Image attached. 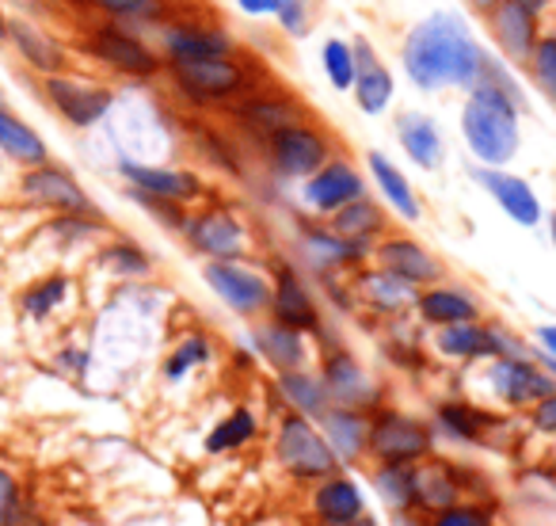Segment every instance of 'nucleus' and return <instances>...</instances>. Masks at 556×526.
<instances>
[{
    "label": "nucleus",
    "mask_w": 556,
    "mask_h": 526,
    "mask_svg": "<svg viewBox=\"0 0 556 526\" xmlns=\"http://www.w3.org/2000/svg\"><path fill=\"white\" fill-rule=\"evenodd\" d=\"M366 199V176L348 161V156H332L320 172H313L302 184V202L317 217H332L336 210L351 206V202Z\"/></svg>",
    "instance_id": "obj_19"
},
{
    "label": "nucleus",
    "mask_w": 556,
    "mask_h": 526,
    "mask_svg": "<svg viewBox=\"0 0 556 526\" xmlns=\"http://www.w3.org/2000/svg\"><path fill=\"white\" fill-rule=\"evenodd\" d=\"M70 290H73L70 275H62V272L42 275L39 283H31V287L20 295V310H24L27 321H50L65 302H70Z\"/></svg>",
    "instance_id": "obj_42"
},
{
    "label": "nucleus",
    "mask_w": 556,
    "mask_h": 526,
    "mask_svg": "<svg viewBox=\"0 0 556 526\" xmlns=\"http://www.w3.org/2000/svg\"><path fill=\"white\" fill-rule=\"evenodd\" d=\"M431 351L439 359L454 366H472L488 363L492 359V328L488 321H469V325H450V328H434L431 333Z\"/></svg>",
    "instance_id": "obj_31"
},
{
    "label": "nucleus",
    "mask_w": 556,
    "mask_h": 526,
    "mask_svg": "<svg viewBox=\"0 0 556 526\" xmlns=\"http://www.w3.org/2000/svg\"><path fill=\"white\" fill-rule=\"evenodd\" d=\"M439 454V442L427 416L408 412L404 404H378L370 412V442H366V465H419Z\"/></svg>",
    "instance_id": "obj_5"
},
{
    "label": "nucleus",
    "mask_w": 556,
    "mask_h": 526,
    "mask_svg": "<svg viewBox=\"0 0 556 526\" xmlns=\"http://www.w3.org/2000/svg\"><path fill=\"white\" fill-rule=\"evenodd\" d=\"M533 359H538V363H541V371H545L548 378H553V386H556V359L541 355V351H533Z\"/></svg>",
    "instance_id": "obj_54"
},
{
    "label": "nucleus",
    "mask_w": 556,
    "mask_h": 526,
    "mask_svg": "<svg viewBox=\"0 0 556 526\" xmlns=\"http://www.w3.org/2000/svg\"><path fill=\"white\" fill-rule=\"evenodd\" d=\"M332 161V138H328L320 126L294 123L287 130H278L275 138H267V164L278 179H305L313 172H320Z\"/></svg>",
    "instance_id": "obj_13"
},
{
    "label": "nucleus",
    "mask_w": 556,
    "mask_h": 526,
    "mask_svg": "<svg viewBox=\"0 0 556 526\" xmlns=\"http://www.w3.org/2000/svg\"><path fill=\"white\" fill-rule=\"evenodd\" d=\"M96 9L111 12L115 20H161V0H92Z\"/></svg>",
    "instance_id": "obj_48"
},
{
    "label": "nucleus",
    "mask_w": 556,
    "mask_h": 526,
    "mask_svg": "<svg viewBox=\"0 0 556 526\" xmlns=\"http://www.w3.org/2000/svg\"><path fill=\"white\" fill-rule=\"evenodd\" d=\"M351 290H355L358 305H366L374 317H386V321H401L408 310H416V298H419L416 287L393 279V275H386L381 267H374V263L363 267V272H355Z\"/></svg>",
    "instance_id": "obj_26"
},
{
    "label": "nucleus",
    "mask_w": 556,
    "mask_h": 526,
    "mask_svg": "<svg viewBox=\"0 0 556 526\" xmlns=\"http://www.w3.org/2000/svg\"><path fill=\"white\" fill-rule=\"evenodd\" d=\"M492 39L510 62L526 65L538 47V16L526 9L522 0H500V9H492Z\"/></svg>",
    "instance_id": "obj_30"
},
{
    "label": "nucleus",
    "mask_w": 556,
    "mask_h": 526,
    "mask_svg": "<svg viewBox=\"0 0 556 526\" xmlns=\"http://www.w3.org/2000/svg\"><path fill=\"white\" fill-rule=\"evenodd\" d=\"M396 141L408 153V161L424 172L442 168V161H446V141H442L439 123L424 111H404L396 118Z\"/></svg>",
    "instance_id": "obj_32"
},
{
    "label": "nucleus",
    "mask_w": 556,
    "mask_h": 526,
    "mask_svg": "<svg viewBox=\"0 0 556 526\" xmlns=\"http://www.w3.org/2000/svg\"><path fill=\"white\" fill-rule=\"evenodd\" d=\"M184 240L191 252H199L206 263H232L248 255V225L229 206L187 210Z\"/></svg>",
    "instance_id": "obj_11"
},
{
    "label": "nucleus",
    "mask_w": 556,
    "mask_h": 526,
    "mask_svg": "<svg viewBox=\"0 0 556 526\" xmlns=\"http://www.w3.org/2000/svg\"><path fill=\"white\" fill-rule=\"evenodd\" d=\"M267 435V416L255 404L237 401L232 409H225L214 424L202 431V454L206 458H240L248 447Z\"/></svg>",
    "instance_id": "obj_20"
},
{
    "label": "nucleus",
    "mask_w": 556,
    "mask_h": 526,
    "mask_svg": "<svg viewBox=\"0 0 556 526\" xmlns=\"http://www.w3.org/2000/svg\"><path fill=\"white\" fill-rule=\"evenodd\" d=\"M27 523H31V500H27L24 480L0 462V526H27Z\"/></svg>",
    "instance_id": "obj_43"
},
{
    "label": "nucleus",
    "mask_w": 556,
    "mask_h": 526,
    "mask_svg": "<svg viewBox=\"0 0 556 526\" xmlns=\"http://www.w3.org/2000/svg\"><path fill=\"white\" fill-rule=\"evenodd\" d=\"M465 500H492L484 488L477 465L462 462V458L434 454L416 465V511L419 515H439L446 508H457Z\"/></svg>",
    "instance_id": "obj_7"
},
{
    "label": "nucleus",
    "mask_w": 556,
    "mask_h": 526,
    "mask_svg": "<svg viewBox=\"0 0 556 526\" xmlns=\"http://www.w3.org/2000/svg\"><path fill=\"white\" fill-rule=\"evenodd\" d=\"M522 4H526V9H530V12H533V16H538V12H541V9H545V0H522Z\"/></svg>",
    "instance_id": "obj_57"
},
{
    "label": "nucleus",
    "mask_w": 556,
    "mask_h": 526,
    "mask_svg": "<svg viewBox=\"0 0 556 526\" xmlns=\"http://www.w3.org/2000/svg\"><path fill=\"white\" fill-rule=\"evenodd\" d=\"M522 427H526V435H533V439L556 442V393H548L545 401L533 404V409L522 416Z\"/></svg>",
    "instance_id": "obj_47"
},
{
    "label": "nucleus",
    "mask_w": 556,
    "mask_h": 526,
    "mask_svg": "<svg viewBox=\"0 0 556 526\" xmlns=\"http://www.w3.org/2000/svg\"><path fill=\"white\" fill-rule=\"evenodd\" d=\"M20 195L27 202L42 210H54V214H80V217H100V206L92 202V195L80 187V179L73 176L62 164H39V168H27L20 179Z\"/></svg>",
    "instance_id": "obj_15"
},
{
    "label": "nucleus",
    "mask_w": 556,
    "mask_h": 526,
    "mask_svg": "<svg viewBox=\"0 0 556 526\" xmlns=\"http://www.w3.org/2000/svg\"><path fill=\"white\" fill-rule=\"evenodd\" d=\"M294 4H309V0H294Z\"/></svg>",
    "instance_id": "obj_60"
},
{
    "label": "nucleus",
    "mask_w": 556,
    "mask_h": 526,
    "mask_svg": "<svg viewBox=\"0 0 556 526\" xmlns=\"http://www.w3.org/2000/svg\"><path fill=\"white\" fill-rule=\"evenodd\" d=\"M96 263H100L108 275H115V279H149V275H153V255L126 237L108 240V245L100 248V255H96Z\"/></svg>",
    "instance_id": "obj_41"
},
{
    "label": "nucleus",
    "mask_w": 556,
    "mask_h": 526,
    "mask_svg": "<svg viewBox=\"0 0 556 526\" xmlns=\"http://www.w3.org/2000/svg\"><path fill=\"white\" fill-rule=\"evenodd\" d=\"M317 431L325 435L328 450L343 469H366V442H370V412L363 409H343L332 404L325 416L317 419Z\"/></svg>",
    "instance_id": "obj_24"
},
{
    "label": "nucleus",
    "mask_w": 556,
    "mask_h": 526,
    "mask_svg": "<svg viewBox=\"0 0 556 526\" xmlns=\"http://www.w3.org/2000/svg\"><path fill=\"white\" fill-rule=\"evenodd\" d=\"M9 39V20H4V12H0V42Z\"/></svg>",
    "instance_id": "obj_59"
},
{
    "label": "nucleus",
    "mask_w": 556,
    "mask_h": 526,
    "mask_svg": "<svg viewBox=\"0 0 556 526\" xmlns=\"http://www.w3.org/2000/svg\"><path fill=\"white\" fill-rule=\"evenodd\" d=\"M545 222H548V237H553V248H556V210L545 217Z\"/></svg>",
    "instance_id": "obj_58"
},
{
    "label": "nucleus",
    "mask_w": 556,
    "mask_h": 526,
    "mask_svg": "<svg viewBox=\"0 0 556 526\" xmlns=\"http://www.w3.org/2000/svg\"><path fill=\"white\" fill-rule=\"evenodd\" d=\"M267 454L270 465L290 485H302V488H313L317 480L343 469L332 450H328L325 435L317 431V424L298 416V412H278L267 424Z\"/></svg>",
    "instance_id": "obj_4"
},
{
    "label": "nucleus",
    "mask_w": 556,
    "mask_h": 526,
    "mask_svg": "<svg viewBox=\"0 0 556 526\" xmlns=\"http://www.w3.org/2000/svg\"><path fill=\"white\" fill-rule=\"evenodd\" d=\"M248 351L267 366L270 374H287V371H305L313 366V343L309 336L294 333V328H282L275 321H252V333H248Z\"/></svg>",
    "instance_id": "obj_21"
},
{
    "label": "nucleus",
    "mask_w": 556,
    "mask_h": 526,
    "mask_svg": "<svg viewBox=\"0 0 556 526\" xmlns=\"http://www.w3.org/2000/svg\"><path fill=\"white\" fill-rule=\"evenodd\" d=\"M172 85L179 96L199 108H214V103H229L248 92V70L237 58H202V62H168Z\"/></svg>",
    "instance_id": "obj_9"
},
{
    "label": "nucleus",
    "mask_w": 556,
    "mask_h": 526,
    "mask_svg": "<svg viewBox=\"0 0 556 526\" xmlns=\"http://www.w3.org/2000/svg\"><path fill=\"white\" fill-rule=\"evenodd\" d=\"M214 359H217V348H214V340H210L206 333H184L168 348V355H164L161 386H168V389L187 386L194 374H202L206 366H214Z\"/></svg>",
    "instance_id": "obj_34"
},
{
    "label": "nucleus",
    "mask_w": 556,
    "mask_h": 526,
    "mask_svg": "<svg viewBox=\"0 0 556 526\" xmlns=\"http://www.w3.org/2000/svg\"><path fill=\"white\" fill-rule=\"evenodd\" d=\"M389 526H427V515H419V511H396V515H389Z\"/></svg>",
    "instance_id": "obj_53"
},
{
    "label": "nucleus",
    "mask_w": 556,
    "mask_h": 526,
    "mask_svg": "<svg viewBox=\"0 0 556 526\" xmlns=\"http://www.w3.org/2000/svg\"><path fill=\"white\" fill-rule=\"evenodd\" d=\"M522 108L500 92L495 85L480 80L462 108V138L480 168H507L522 146Z\"/></svg>",
    "instance_id": "obj_2"
},
{
    "label": "nucleus",
    "mask_w": 556,
    "mask_h": 526,
    "mask_svg": "<svg viewBox=\"0 0 556 526\" xmlns=\"http://www.w3.org/2000/svg\"><path fill=\"white\" fill-rule=\"evenodd\" d=\"M472 179L484 187L488 199H492L515 225L533 229V225L545 222V210H541L538 191H533L522 176H515V172H507V168H480L477 164V168H472Z\"/></svg>",
    "instance_id": "obj_25"
},
{
    "label": "nucleus",
    "mask_w": 556,
    "mask_h": 526,
    "mask_svg": "<svg viewBox=\"0 0 556 526\" xmlns=\"http://www.w3.org/2000/svg\"><path fill=\"white\" fill-rule=\"evenodd\" d=\"M351 50H355V88H351V96H355L358 111L363 115H386L389 103H393V73L386 70V65L378 62V54H374V47L366 39H355L351 42Z\"/></svg>",
    "instance_id": "obj_29"
},
{
    "label": "nucleus",
    "mask_w": 556,
    "mask_h": 526,
    "mask_svg": "<svg viewBox=\"0 0 556 526\" xmlns=\"http://www.w3.org/2000/svg\"><path fill=\"white\" fill-rule=\"evenodd\" d=\"M328 229L340 233L343 240H355V245L374 248L389 233V214L378 206V202H370V195H366V199L336 210V214L328 217Z\"/></svg>",
    "instance_id": "obj_38"
},
{
    "label": "nucleus",
    "mask_w": 556,
    "mask_h": 526,
    "mask_svg": "<svg viewBox=\"0 0 556 526\" xmlns=\"http://www.w3.org/2000/svg\"><path fill=\"white\" fill-rule=\"evenodd\" d=\"M237 4L248 16H278V9H282V0H237Z\"/></svg>",
    "instance_id": "obj_52"
},
{
    "label": "nucleus",
    "mask_w": 556,
    "mask_h": 526,
    "mask_svg": "<svg viewBox=\"0 0 556 526\" xmlns=\"http://www.w3.org/2000/svg\"><path fill=\"white\" fill-rule=\"evenodd\" d=\"M427 526H500V511L492 500H465L427 518Z\"/></svg>",
    "instance_id": "obj_45"
},
{
    "label": "nucleus",
    "mask_w": 556,
    "mask_h": 526,
    "mask_svg": "<svg viewBox=\"0 0 556 526\" xmlns=\"http://www.w3.org/2000/svg\"><path fill=\"white\" fill-rule=\"evenodd\" d=\"M343 526H381V523H378V515H363V518H355V523H343Z\"/></svg>",
    "instance_id": "obj_55"
},
{
    "label": "nucleus",
    "mask_w": 556,
    "mask_h": 526,
    "mask_svg": "<svg viewBox=\"0 0 556 526\" xmlns=\"http://www.w3.org/2000/svg\"><path fill=\"white\" fill-rule=\"evenodd\" d=\"M416 317L427 328H450V325H469V321H484V305L472 290L450 287V283H434V287L419 290L416 298Z\"/></svg>",
    "instance_id": "obj_27"
},
{
    "label": "nucleus",
    "mask_w": 556,
    "mask_h": 526,
    "mask_svg": "<svg viewBox=\"0 0 556 526\" xmlns=\"http://www.w3.org/2000/svg\"><path fill=\"white\" fill-rule=\"evenodd\" d=\"M278 20H282V27H287L290 35H298V39L309 32V12H305V4H294V0H282Z\"/></svg>",
    "instance_id": "obj_49"
},
{
    "label": "nucleus",
    "mask_w": 556,
    "mask_h": 526,
    "mask_svg": "<svg viewBox=\"0 0 556 526\" xmlns=\"http://www.w3.org/2000/svg\"><path fill=\"white\" fill-rule=\"evenodd\" d=\"M317 371L328 386V397L332 404H343V409H363V412H374L378 404H386V386L381 378L355 355L348 351L343 343H328L317 359Z\"/></svg>",
    "instance_id": "obj_8"
},
{
    "label": "nucleus",
    "mask_w": 556,
    "mask_h": 526,
    "mask_svg": "<svg viewBox=\"0 0 556 526\" xmlns=\"http://www.w3.org/2000/svg\"><path fill=\"white\" fill-rule=\"evenodd\" d=\"M480 12H492V9H500V0H472Z\"/></svg>",
    "instance_id": "obj_56"
},
{
    "label": "nucleus",
    "mask_w": 556,
    "mask_h": 526,
    "mask_svg": "<svg viewBox=\"0 0 556 526\" xmlns=\"http://www.w3.org/2000/svg\"><path fill=\"white\" fill-rule=\"evenodd\" d=\"M168 62H202V58H232V39L206 27H168L164 32Z\"/></svg>",
    "instance_id": "obj_39"
},
{
    "label": "nucleus",
    "mask_w": 556,
    "mask_h": 526,
    "mask_svg": "<svg viewBox=\"0 0 556 526\" xmlns=\"http://www.w3.org/2000/svg\"><path fill=\"white\" fill-rule=\"evenodd\" d=\"M366 168H370L374 187H378V195L386 199V206L393 210L396 217H404V222H419V217H424V202H419L412 179L404 176L386 153L370 149V153H366Z\"/></svg>",
    "instance_id": "obj_33"
},
{
    "label": "nucleus",
    "mask_w": 556,
    "mask_h": 526,
    "mask_svg": "<svg viewBox=\"0 0 556 526\" xmlns=\"http://www.w3.org/2000/svg\"><path fill=\"white\" fill-rule=\"evenodd\" d=\"M267 321H275L282 328H294V333L309 336V340L325 333V310H320L309 279L298 272L294 263H278L275 272H270Z\"/></svg>",
    "instance_id": "obj_12"
},
{
    "label": "nucleus",
    "mask_w": 556,
    "mask_h": 526,
    "mask_svg": "<svg viewBox=\"0 0 556 526\" xmlns=\"http://www.w3.org/2000/svg\"><path fill=\"white\" fill-rule=\"evenodd\" d=\"M9 42L20 50L27 65L42 77H62L70 58H65V47L58 39H50L42 27L24 24V20H9Z\"/></svg>",
    "instance_id": "obj_35"
},
{
    "label": "nucleus",
    "mask_w": 556,
    "mask_h": 526,
    "mask_svg": "<svg viewBox=\"0 0 556 526\" xmlns=\"http://www.w3.org/2000/svg\"><path fill=\"white\" fill-rule=\"evenodd\" d=\"M370 263L416 290L434 287V283H442V275H446V263H442L431 248L412 237H401V233H386V237L374 245Z\"/></svg>",
    "instance_id": "obj_16"
},
{
    "label": "nucleus",
    "mask_w": 556,
    "mask_h": 526,
    "mask_svg": "<svg viewBox=\"0 0 556 526\" xmlns=\"http://www.w3.org/2000/svg\"><path fill=\"white\" fill-rule=\"evenodd\" d=\"M366 488L389 515L416 511V465H366Z\"/></svg>",
    "instance_id": "obj_37"
},
{
    "label": "nucleus",
    "mask_w": 556,
    "mask_h": 526,
    "mask_svg": "<svg viewBox=\"0 0 556 526\" xmlns=\"http://www.w3.org/2000/svg\"><path fill=\"white\" fill-rule=\"evenodd\" d=\"M270 386H275L282 412H298V416L313 419V424H317V419L332 409V397H328V386H325V378H320L317 366H305V371H287V374H270Z\"/></svg>",
    "instance_id": "obj_28"
},
{
    "label": "nucleus",
    "mask_w": 556,
    "mask_h": 526,
    "mask_svg": "<svg viewBox=\"0 0 556 526\" xmlns=\"http://www.w3.org/2000/svg\"><path fill=\"white\" fill-rule=\"evenodd\" d=\"M427 424L434 431V442H446L457 450H500V431L515 424V416H500V412L484 409L480 401L465 393L439 397L427 412Z\"/></svg>",
    "instance_id": "obj_6"
},
{
    "label": "nucleus",
    "mask_w": 556,
    "mask_h": 526,
    "mask_svg": "<svg viewBox=\"0 0 556 526\" xmlns=\"http://www.w3.org/2000/svg\"><path fill=\"white\" fill-rule=\"evenodd\" d=\"M118 172H123V179L130 184L134 195L172 202V206L187 210V202H194L202 195V179L187 168H164V164H141V161L123 156V161H118Z\"/></svg>",
    "instance_id": "obj_22"
},
{
    "label": "nucleus",
    "mask_w": 556,
    "mask_h": 526,
    "mask_svg": "<svg viewBox=\"0 0 556 526\" xmlns=\"http://www.w3.org/2000/svg\"><path fill=\"white\" fill-rule=\"evenodd\" d=\"M202 279L214 290L217 302L237 313V317H244V321L267 317V305H270L267 272H260V267H252V263H244V260H232V263H206V267H202Z\"/></svg>",
    "instance_id": "obj_10"
},
{
    "label": "nucleus",
    "mask_w": 556,
    "mask_h": 526,
    "mask_svg": "<svg viewBox=\"0 0 556 526\" xmlns=\"http://www.w3.org/2000/svg\"><path fill=\"white\" fill-rule=\"evenodd\" d=\"M88 363H92V355H88L85 348H62V351H58V359H54L58 371L73 374V378H80V374L88 371Z\"/></svg>",
    "instance_id": "obj_50"
},
{
    "label": "nucleus",
    "mask_w": 556,
    "mask_h": 526,
    "mask_svg": "<svg viewBox=\"0 0 556 526\" xmlns=\"http://www.w3.org/2000/svg\"><path fill=\"white\" fill-rule=\"evenodd\" d=\"M320 62H325V77L336 92H351L355 88V50L343 39H328L320 50Z\"/></svg>",
    "instance_id": "obj_44"
},
{
    "label": "nucleus",
    "mask_w": 556,
    "mask_h": 526,
    "mask_svg": "<svg viewBox=\"0 0 556 526\" xmlns=\"http://www.w3.org/2000/svg\"><path fill=\"white\" fill-rule=\"evenodd\" d=\"M556 393L553 378L541 371L538 359H488L472 366V378H465V397L480 401L500 416L522 419L538 401Z\"/></svg>",
    "instance_id": "obj_3"
},
{
    "label": "nucleus",
    "mask_w": 556,
    "mask_h": 526,
    "mask_svg": "<svg viewBox=\"0 0 556 526\" xmlns=\"http://www.w3.org/2000/svg\"><path fill=\"white\" fill-rule=\"evenodd\" d=\"M305 515H309L313 526H343L370 515L366 480H358L351 469H340L332 477L317 480L313 488H305Z\"/></svg>",
    "instance_id": "obj_14"
},
{
    "label": "nucleus",
    "mask_w": 556,
    "mask_h": 526,
    "mask_svg": "<svg viewBox=\"0 0 556 526\" xmlns=\"http://www.w3.org/2000/svg\"><path fill=\"white\" fill-rule=\"evenodd\" d=\"M484 62L488 54L454 12L427 16L404 42V73L419 92H446V88L472 92L480 85Z\"/></svg>",
    "instance_id": "obj_1"
},
{
    "label": "nucleus",
    "mask_w": 556,
    "mask_h": 526,
    "mask_svg": "<svg viewBox=\"0 0 556 526\" xmlns=\"http://www.w3.org/2000/svg\"><path fill=\"white\" fill-rule=\"evenodd\" d=\"M298 248H302L305 263H309L313 272L325 279V275H343V272H363L366 263H370V245H355V240H343L340 233H332L325 225V229H302V237H298Z\"/></svg>",
    "instance_id": "obj_23"
},
{
    "label": "nucleus",
    "mask_w": 556,
    "mask_h": 526,
    "mask_svg": "<svg viewBox=\"0 0 556 526\" xmlns=\"http://www.w3.org/2000/svg\"><path fill=\"white\" fill-rule=\"evenodd\" d=\"M526 65H530L538 92L545 96L548 103H556V35H541Z\"/></svg>",
    "instance_id": "obj_46"
},
{
    "label": "nucleus",
    "mask_w": 556,
    "mask_h": 526,
    "mask_svg": "<svg viewBox=\"0 0 556 526\" xmlns=\"http://www.w3.org/2000/svg\"><path fill=\"white\" fill-rule=\"evenodd\" d=\"M237 118L260 138H275L278 130L302 123V108L294 100H287V96H248L240 103Z\"/></svg>",
    "instance_id": "obj_40"
},
{
    "label": "nucleus",
    "mask_w": 556,
    "mask_h": 526,
    "mask_svg": "<svg viewBox=\"0 0 556 526\" xmlns=\"http://www.w3.org/2000/svg\"><path fill=\"white\" fill-rule=\"evenodd\" d=\"M0 153L9 161L24 164L27 168H39V164H50V146L35 126H27L16 111H9L0 103Z\"/></svg>",
    "instance_id": "obj_36"
},
{
    "label": "nucleus",
    "mask_w": 556,
    "mask_h": 526,
    "mask_svg": "<svg viewBox=\"0 0 556 526\" xmlns=\"http://www.w3.org/2000/svg\"><path fill=\"white\" fill-rule=\"evenodd\" d=\"M88 54L96 62H103L108 70L123 73V77H134V80H146V77H156L161 73V58L138 39V35L123 32L118 24H100L92 35H88Z\"/></svg>",
    "instance_id": "obj_18"
},
{
    "label": "nucleus",
    "mask_w": 556,
    "mask_h": 526,
    "mask_svg": "<svg viewBox=\"0 0 556 526\" xmlns=\"http://www.w3.org/2000/svg\"><path fill=\"white\" fill-rule=\"evenodd\" d=\"M533 351H541V355L556 359V325H538L533 328Z\"/></svg>",
    "instance_id": "obj_51"
},
{
    "label": "nucleus",
    "mask_w": 556,
    "mask_h": 526,
    "mask_svg": "<svg viewBox=\"0 0 556 526\" xmlns=\"http://www.w3.org/2000/svg\"><path fill=\"white\" fill-rule=\"evenodd\" d=\"M42 92H47L50 108L70 126H77V130H88V126L103 123L108 111L115 108V92H111V88L96 85V80H77V77H70V73L47 77L42 80Z\"/></svg>",
    "instance_id": "obj_17"
}]
</instances>
